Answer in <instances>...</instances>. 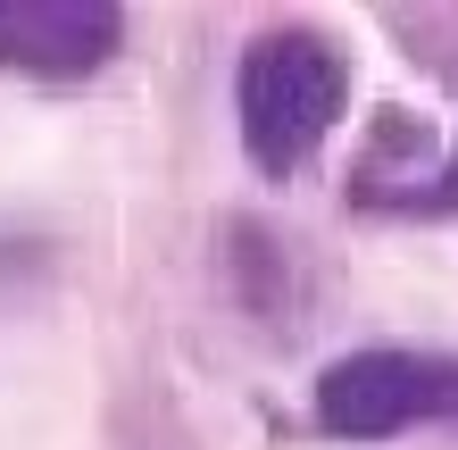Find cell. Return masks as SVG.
<instances>
[{
  "mask_svg": "<svg viewBox=\"0 0 458 450\" xmlns=\"http://www.w3.org/2000/svg\"><path fill=\"white\" fill-rule=\"evenodd\" d=\"M309 426L326 442H392L417 426H458V359L409 351V342L342 351L309 384Z\"/></svg>",
  "mask_w": 458,
  "mask_h": 450,
  "instance_id": "2",
  "label": "cell"
},
{
  "mask_svg": "<svg viewBox=\"0 0 458 450\" xmlns=\"http://www.w3.org/2000/svg\"><path fill=\"white\" fill-rule=\"evenodd\" d=\"M400 208H409V217H458V142H450L442 167H425L409 183V200H400Z\"/></svg>",
  "mask_w": 458,
  "mask_h": 450,
  "instance_id": "4",
  "label": "cell"
},
{
  "mask_svg": "<svg viewBox=\"0 0 458 450\" xmlns=\"http://www.w3.org/2000/svg\"><path fill=\"white\" fill-rule=\"evenodd\" d=\"M125 50V9L117 0H0V67L75 84L100 75Z\"/></svg>",
  "mask_w": 458,
  "mask_h": 450,
  "instance_id": "3",
  "label": "cell"
},
{
  "mask_svg": "<svg viewBox=\"0 0 458 450\" xmlns=\"http://www.w3.org/2000/svg\"><path fill=\"white\" fill-rule=\"evenodd\" d=\"M350 109V59L317 25H259L233 59V117L259 175H301Z\"/></svg>",
  "mask_w": 458,
  "mask_h": 450,
  "instance_id": "1",
  "label": "cell"
}]
</instances>
